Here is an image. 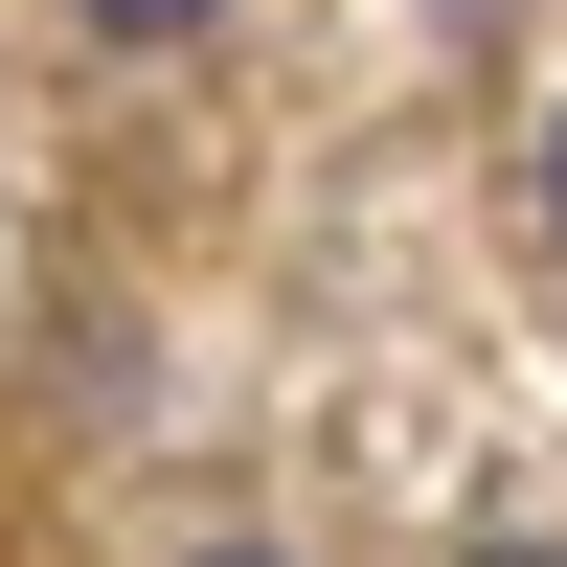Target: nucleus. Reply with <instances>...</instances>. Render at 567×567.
I'll return each mask as SVG.
<instances>
[{
  "label": "nucleus",
  "mask_w": 567,
  "mask_h": 567,
  "mask_svg": "<svg viewBox=\"0 0 567 567\" xmlns=\"http://www.w3.org/2000/svg\"><path fill=\"white\" fill-rule=\"evenodd\" d=\"M91 45H182V23H227V0H69Z\"/></svg>",
  "instance_id": "nucleus-1"
},
{
  "label": "nucleus",
  "mask_w": 567,
  "mask_h": 567,
  "mask_svg": "<svg viewBox=\"0 0 567 567\" xmlns=\"http://www.w3.org/2000/svg\"><path fill=\"white\" fill-rule=\"evenodd\" d=\"M523 182H545V227H567V91H545V159H523Z\"/></svg>",
  "instance_id": "nucleus-2"
},
{
  "label": "nucleus",
  "mask_w": 567,
  "mask_h": 567,
  "mask_svg": "<svg viewBox=\"0 0 567 567\" xmlns=\"http://www.w3.org/2000/svg\"><path fill=\"white\" fill-rule=\"evenodd\" d=\"M477 567H567V545H477Z\"/></svg>",
  "instance_id": "nucleus-3"
},
{
  "label": "nucleus",
  "mask_w": 567,
  "mask_h": 567,
  "mask_svg": "<svg viewBox=\"0 0 567 567\" xmlns=\"http://www.w3.org/2000/svg\"><path fill=\"white\" fill-rule=\"evenodd\" d=\"M205 567H272V545H205Z\"/></svg>",
  "instance_id": "nucleus-4"
}]
</instances>
